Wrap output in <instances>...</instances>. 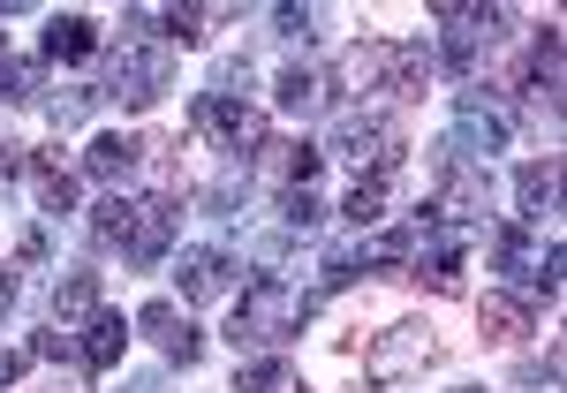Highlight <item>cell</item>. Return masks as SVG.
Returning <instances> with one entry per match:
<instances>
[{
    "mask_svg": "<svg viewBox=\"0 0 567 393\" xmlns=\"http://www.w3.org/2000/svg\"><path fill=\"white\" fill-rule=\"evenodd\" d=\"M189 130L197 136H213L227 159H258V144H265V114H250L243 99H219V91H197V106H189Z\"/></svg>",
    "mask_w": 567,
    "mask_h": 393,
    "instance_id": "cell-6",
    "label": "cell"
},
{
    "mask_svg": "<svg viewBox=\"0 0 567 393\" xmlns=\"http://www.w3.org/2000/svg\"><path fill=\"white\" fill-rule=\"evenodd\" d=\"M159 349H167V363H182V371H189V363L205 355V333H197V325L182 318V325H175V333H167V341H159Z\"/></svg>",
    "mask_w": 567,
    "mask_h": 393,
    "instance_id": "cell-28",
    "label": "cell"
},
{
    "mask_svg": "<svg viewBox=\"0 0 567 393\" xmlns=\"http://www.w3.org/2000/svg\"><path fill=\"white\" fill-rule=\"evenodd\" d=\"M318 310V296L288 288L280 272H250L243 296H235V318H227V341L243 355H280L288 333H303V318Z\"/></svg>",
    "mask_w": 567,
    "mask_h": 393,
    "instance_id": "cell-1",
    "label": "cell"
},
{
    "mask_svg": "<svg viewBox=\"0 0 567 393\" xmlns=\"http://www.w3.org/2000/svg\"><path fill=\"white\" fill-rule=\"evenodd\" d=\"M144 167V136H122V130H106V136H91V152H84V175L91 182H106V189H122V182Z\"/></svg>",
    "mask_w": 567,
    "mask_h": 393,
    "instance_id": "cell-11",
    "label": "cell"
},
{
    "mask_svg": "<svg viewBox=\"0 0 567 393\" xmlns=\"http://www.w3.org/2000/svg\"><path fill=\"white\" fill-rule=\"evenodd\" d=\"M318 219H326L318 189H280V227H288V235H310Z\"/></svg>",
    "mask_w": 567,
    "mask_h": 393,
    "instance_id": "cell-26",
    "label": "cell"
},
{
    "mask_svg": "<svg viewBox=\"0 0 567 393\" xmlns=\"http://www.w3.org/2000/svg\"><path fill=\"white\" fill-rule=\"evenodd\" d=\"M31 355H39V363H76V333H69V325H53V333L31 341Z\"/></svg>",
    "mask_w": 567,
    "mask_h": 393,
    "instance_id": "cell-29",
    "label": "cell"
},
{
    "mask_svg": "<svg viewBox=\"0 0 567 393\" xmlns=\"http://www.w3.org/2000/svg\"><path fill=\"white\" fill-rule=\"evenodd\" d=\"M333 152L355 159V175H393L401 152H409V136H401L393 114H341L333 122Z\"/></svg>",
    "mask_w": 567,
    "mask_h": 393,
    "instance_id": "cell-5",
    "label": "cell"
},
{
    "mask_svg": "<svg viewBox=\"0 0 567 393\" xmlns=\"http://www.w3.org/2000/svg\"><path fill=\"white\" fill-rule=\"evenodd\" d=\"M477 325H484V341H492V349H515V341L537 333V310H529V296H484Z\"/></svg>",
    "mask_w": 567,
    "mask_h": 393,
    "instance_id": "cell-15",
    "label": "cell"
},
{
    "mask_svg": "<svg viewBox=\"0 0 567 393\" xmlns=\"http://www.w3.org/2000/svg\"><path fill=\"white\" fill-rule=\"evenodd\" d=\"M0 76H8V99H31V91H39V69H31V61H8Z\"/></svg>",
    "mask_w": 567,
    "mask_h": 393,
    "instance_id": "cell-31",
    "label": "cell"
},
{
    "mask_svg": "<svg viewBox=\"0 0 567 393\" xmlns=\"http://www.w3.org/2000/svg\"><path fill=\"white\" fill-rule=\"evenodd\" d=\"M130 393H167V379H136V386Z\"/></svg>",
    "mask_w": 567,
    "mask_h": 393,
    "instance_id": "cell-34",
    "label": "cell"
},
{
    "mask_svg": "<svg viewBox=\"0 0 567 393\" xmlns=\"http://www.w3.org/2000/svg\"><path fill=\"white\" fill-rule=\"evenodd\" d=\"M272 23H280V39H310L318 15H310V8H272Z\"/></svg>",
    "mask_w": 567,
    "mask_h": 393,
    "instance_id": "cell-30",
    "label": "cell"
},
{
    "mask_svg": "<svg viewBox=\"0 0 567 393\" xmlns=\"http://www.w3.org/2000/svg\"><path fill=\"white\" fill-rule=\"evenodd\" d=\"M432 76H439V53L424 39H401L393 45V61H386V99H424V91H432Z\"/></svg>",
    "mask_w": 567,
    "mask_h": 393,
    "instance_id": "cell-12",
    "label": "cell"
},
{
    "mask_svg": "<svg viewBox=\"0 0 567 393\" xmlns=\"http://www.w3.org/2000/svg\"><path fill=\"white\" fill-rule=\"evenodd\" d=\"M130 325H136V333H144V341H167V333H175V325H182V303H144V310H136V318H130Z\"/></svg>",
    "mask_w": 567,
    "mask_h": 393,
    "instance_id": "cell-27",
    "label": "cell"
},
{
    "mask_svg": "<svg viewBox=\"0 0 567 393\" xmlns=\"http://www.w3.org/2000/svg\"><path fill=\"white\" fill-rule=\"evenodd\" d=\"M318 167H326V152H318V144H303V136H265L258 159H250V175L272 182V189H310V182H318Z\"/></svg>",
    "mask_w": 567,
    "mask_h": 393,
    "instance_id": "cell-8",
    "label": "cell"
},
{
    "mask_svg": "<svg viewBox=\"0 0 567 393\" xmlns=\"http://www.w3.org/2000/svg\"><path fill=\"white\" fill-rule=\"evenodd\" d=\"M16 296H23V265H0V318L16 310Z\"/></svg>",
    "mask_w": 567,
    "mask_h": 393,
    "instance_id": "cell-32",
    "label": "cell"
},
{
    "mask_svg": "<svg viewBox=\"0 0 567 393\" xmlns=\"http://www.w3.org/2000/svg\"><path fill=\"white\" fill-rule=\"evenodd\" d=\"M175 227H182V189H152L144 213H136V242H130V265H159L175 250Z\"/></svg>",
    "mask_w": 567,
    "mask_h": 393,
    "instance_id": "cell-9",
    "label": "cell"
},
{
    "mask_svg": "<svg viewBox=\"0 0 567 393\" xmlns=\"http://www.w3.org/2000/svg\"><path fill=\"white\" fill-rule=\"evenodd\" d=\"M122 349H130V318L99 303L84 318V333H76V363H84V371H114V363H122Z\"/></svg>",
    "mask_w": 567,
    "mask_h": 393,
    "instance_id": "cell-10",
    "label": "cell"
},
{
    "mask_svg": "<svg viewBox=\"0 0 567 393\" xmlns=\"http://www.w3.org/2000/svg\"><path fill=\"white\" fill-rule=\"evenodd\" d=\"M227 15H235V8H159L152 23H159L167 53H175V45H205V39H213V23H227Z\"/></svg>",
    "mask_w": 567,
    "mask_h": 393,
    "instance_id": "cell-19",
    "label": "cell"
},
{
    "mask_svg": "<svg viewBox=\"0 0 567 393\" xmlns=\"http://www.w3.org/2000/svg\"><path fill=\"white\" fill-rule=\"evenodd\" d=\"M91 106H99V91H53V99H45V122H53V130H84L91 122Z\"/></svg>",
    "mask_w": 567,
    "mask_h": 393,
    "instance_id": "cell-25",
    "label": "cell"
},
{
    "mask_svg": "<svg viewBox=\"0 0 567 393\" xmlns=\"http://www.w3.org/2000/svg\"><path fill=\"white\" fill-rule=\"evenodd\" d=\"M235 393H296V371H288V355H250V363L235 371Z\"/></svg>",
    "mask_w": 567,
    "mask_h": 393,
    "instance_id": "cell-23",
    "label": "cell"
},
{
    "mask_svg": "<svg viewBox=\"0 0 567 393\" xmlns=\"http://www.w3.org/2000/svg\"><path fill=\"white\" fill-rule=\"evenodd\" d=\"M136 213H144V205H136V197H122V189H106V197H99V205H91V250H122V258H130V242H136Z\"/></svg>",
    "mask_w": 567,
    "mask_h": 393,
    "instance_id": "cell-14",
    "label": "cell"
},
{
    "mask_svg": "<svg viewBox=\"0 0 567 393\" xmlns=\"http://www.w3.org/2000/svg\"><path fill=\"white\" fill-rule=\"evenodd\" d=\"M341 219H349L355 235H363V227H379V219H386V175H355V189H349V205H341Z\"/></svg>",
    "mask_w": 567,
    "mask_h": 393,
    "instance_id": "cell-24",
    "label": "cell"
},
{
    "mask_svg": "<svg viewBox=\"0 0 567 393\" xmlns=\"http://www.w3.org/2000/svg\"><path fill=\"white\" fill-rule=\"evenodd\" d=\"M91 53H99V23H91V15L69 8V15L45 23V61H91Z\"/></svg>",
    "mask_w": 567,
    "mask_h": 393,
    "instance_id": "cell-20",
    "label": "cell"
},
{
    "mask_svg": "<svg viewBox=\"0 0 567 393\" xmlns=\"http://www.w3.org/2000/svg\"><path fill=\"white\" fill-rule=\"evenodd\" d=\"M0 69H8V31H0Z\"/></svg>",
    "mask_w": 567,
    "mask_h": 393,
    "instance_id": "cell-35",
    "label": "cell"
},
{
    "mask_svg": "<svg viewBox=\"0 0 567 393\" xmlns=\"http://www.w3.org/2000/svg\"><path fill=\"white\" fill-rule=\"evenodd\" d=\"M432 182H439L432 205H439L446 219H462V227H470V219L492 205V159H470V152H454L446 136L432 144Z\"/></svg>",
    "mask_w": 567,
    "mask_h": 393,
    "instance_id": "cell-4",
    "label": "cell"
},
{
    "mask_svg": "<svg viewBox=\"0 0 567 393\" xmlns=\"http://www.w3.org/2000/svg\"><path fill=\"white\" fill-rule=\"evenodd\" d=\"M235 250H219V242H189L175 258V288H182V303H219L227 288H235Z\"/></svg>",
    "mask_w": 567,
    "mask_h": 393,
    "instance_id": "cell-7",
    "label": "cell"
},
{
    "mask_svg": "<svg viewBox=\"0 0 567 393\" xmlns=\"http://www.w3.org/2000/svg\"><path fill=\"white\" fill-rule=\"evenodd\" d=\"M446 144H454V152H470V159H484V152H499V144H507V122H499V114H484L477 99H470V106L454 114V136H446Z\"/></svg>",
    "mask_w": 567,
    "mask_h": 393,
    "instance_id": "cell-21",
    "label": "cell"
},
{
    "mask_svg": "<svg viewBox=\"0 0 567 393\" xmlns=\"http://www.w3.org/2000/svg\"><path fill=\"white\" fill-rule=\"evenodd\" d=\"M386 61H393V39H355L341 61H333V91H379L386 84Z\"/></svg>",
    "mask_w": 567,
    "mask_h": 393,
    "instance_id": "cell-13",
    "label": "cell"
},
{
    "mask_svg": "<svg viewBox=\"0 0 567 393\" xmlns=\"http://www.w3.org/2000/svg\"><path fill=\"white\" fill-rule=\"evenodd\" d=\"M439 363V333L424 318H401L386 333H371V349H363V379L371 386H401V379H416V371H432Z\"/></svg>",
    "mask_w": 567,
    "mask_h": 393,
    "instance_id": "cell-3",
    "label": "cell"
},
{
    "mask_svg": "<svg viewBox=\"0 0 567 393\" xmlns=\"http://www.w3.org/2000/svg\"><path fill=\"white\" fill-rule=\"evenodd\" d=\"M16 371H23V355H16V349H0V386H8Z\"/></svg>",
    "mask_w": 567,
    "mask_h": 393,
    "instance_id": "cell-33",
    "label": "cell"
},
{
    "mask_svg": "<svg viewBox=\"0 0 567 393\" xmlns=\"http://www.w3.org/2000/svg\"><path fill=\"white\" fill-rule=\"evenodd\" d=\"M553 197H560V159H553V152H545V159H523V167H515V205H523V213L515 219L553 213Z\"/></svg>",
    "mask_w": 567,
    "mask_h": 393,
    "instance_id": "cell-18",
    "label": "cell"
},
{
    "mask_svg": "<svg viewBox=\"0 0 567 393\" xmlns=\"http://www.w3.org/2000/svg\"><path fill=\"white\" fill-rule=\"evenodd\" d=\"M23 175H31V189H39V213H45V219L76 213V175H69L53 152H31V159H23Z\"/></svg>",
    "mask_w": 567,
    "mask_h": 393,
    "instance_id": "cell-17",
    "label": "cell"
},
{
    "mask_svg": "<svg viewBox=\"0 0 567 393\" xmlns=\"http://www.w3.org/2000/svg\"><path fill=\"white\" fill-rule=\"evenodd\" d=\"M91 310H99V272H91V265L61 272V280H53V325H76Z\"/></svg>",
    "mask_w": 567,
    "mask_h": 393,
    "instance_id": "cell-22",
    "label": "cell"
},
{
    "mask_svg": "<svg viewBox=\"0 0 567 393\" xmlns=\"http://www.w3.org/2000/svg\"><path fill=\"white\" fill-rule=\"evenodd\" d=\"M99 99H114L122 114H144L159 91H175V53L167 45H136V39H122V53L106 61V84H91Z\"/></svg>",
    "mask_w": 567,
    "mask_h": 393,
    "instance_id": "cell-2",
    "label": "cell"
},
{
    "mask_svg": "<svg viewBox=\"0 0 567 393\" xmlns=\"http://www.w3.org/2000/svg\"><path fill=\"white\" fill-rule=\"evenodd\" d=\"M454 393H484V386H454Z\"/></svg>",
    "mask_w": 567,
    "mask_h": 393,
    "instance_id": "cell-36",
    "label": "cell"
},
{
    "mask_svg": "<svg viewBox=\"0 0 567 393\" xmlns=\"http://www.w3.org/2000/svg\"><path fill=\"white\" fill-rule=\"evenodd\" d=\"M272 99H280V114H318L333 84H326V69H310V61H288L280 76H272Z\"/></svg>",
    "mask_w": 567,
    "mask_h": 393,
    "instance_id": "cell-16",
    "label": "cell"
}]
</instances>
